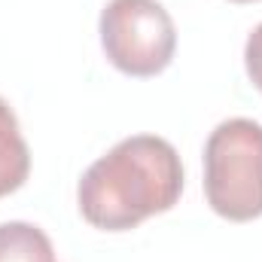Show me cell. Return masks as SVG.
I'll return each instance as SVG.
<instances>
[{"label": "cell", "instance_id": "obj_1", "mask_svg": "<svg viewBox=\"0 0 262 262\" xmlns=\"http://www.w3.org/2000/svg\"><path fill=\"white\" fill-rule=\"evenodd\" d=\"M183 195V162L156 134H131L89 165L76 186V204L89 226L131 232L156 213H168Z\"/></svg>", "mask_w": 262, "mask_h": 262}, {"label": "cell", "instance_id": "obj_2", "mask_svg": "<svg viewBox=\"0 0 262 262\" xmlns=\"http://www.w3.org/2000/svg\"><path fill=\"white\" fill-rule=\"evenodd\" d=\"M204 198L229 223L262 216V125L235 116L204 143Z\"/></svg>", "mask_w": 262, "mask_h": 262}, {"label": "cell", "instance_id": "obj_3", "mask_svg": "<svg viewBox=\"0 0 262 262\" xmlns=\"http://www.w3.org/2000/svg\"><path fill=\"white\" fill-rule=\"evenodd\" d=\"M98 31L107 61L125 76L149 79L174 61L177 28L159 0H110Z\"/></svg>", "mask_w": 262, "mask_h": 262}, {"label": "cell", "instance_id": "obj_4", "mask_svg": "<svg viewBox=\"0 0 262 262\" xmlns=\"http://www.w3.org/2000/svg\"><path fill=\"white\" fill-rule=\"evenodd\" d=\"M31 174V149L21 137L12 107L0 98V198L25 186Z\"/></svg>", "mask_w": 262, "mask_h": 262}, {"label": "cell", "instance_id": "obj_5", "mask_svg": "<svg viewBox=\"0 0 262 262\" xmlns=\"http://www.w3.org/2000/svg\"><path fill=\"white\" fill-rule=\"evenodd\" d=\"M0 262H55L49 235L34 223H0Z\"/></svg>", "mask_w": 262, "mask_h": 262}, {"label": "cell", "instance_id": "obj_6", "mask_svg": "<svg viewBox=\"0 0 262 262\" xmlns=\"http://www.w3.org/2000/svg\"><path fill=\"white\" fill-rule=\"evenodd\" d=\"M244 67H247V76L250 82L262 92V25H256L247 37V46H244Z\"/></svg>", "mask_w": 262, "mask_h": 262}, {"label": "cell", "instance_id": "obj_7", "mask_svg": "<svg viewBox=\"0 0 262 262\" xmlns=\"http://www.w3.org/2000/svg\"><path fill=\"white\" fill-rule=\"evenodd\" d=\"M232 3H253V0H232Z\"/></svg>", "mask_w": 262, "mask_h": 262}]
</instances>
